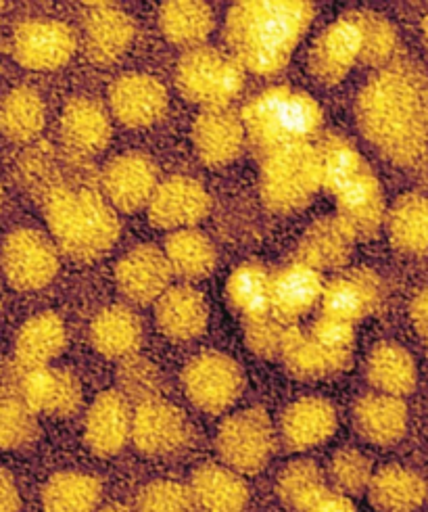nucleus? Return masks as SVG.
I'll return each instance as SVG.
<instances>
[{
    "label": "nucleus",
    "mask_w": 428,
    "mask_h": 512,
    "mask_svg": "<svg viewBox=\"0 0 428 512\" xmlns=\"http://www.w3.org/2000/svg\"><path fill=\"white\" fill-rule=\"evenodd\" d=\"M366 141L397 166H410L428 145V107L418 82L399 72L372 78L355 101Z\"/></svg>",
    "instance_id": "nucleus-1"
},
{
    "label": "nucleus",
    "mask_w": 428,
    "mask_h": 512,
    "mask_svg": "<svg viewBox=\"0 0 428 512\" xmlns=\"http://www.w3.org/2000/svg\"><path fill=\"white\" fill-rule=\"evenodd\" d=\"M316 7L307 0H243L226 17V44L245 72L276 76L312 26Z\"/></svg>",
    "instance_id": "nucleus-2"
},
{
    "label": "nucleus",
    "mask_w": 428,
    "mask_h": 512,
    "mask_svg": "<svg viewBox=\"0 0 428 512\" xmlns=\"http://www.w3.org/2000/svg\"><path fill=\"white\" fill-rule=\"evenodd\" d=\"M44 214L55 245L78 262L101 258L122 232L115 207L92 189L59 186L46 199Z\"/></svg>",
    "instance_id": "nucleus-3"
},
{
    "label": "nucleus",
    "mask_w": 428,
    "mask_h": 512,
    "mask_svg": "<svg viewBox=\"0 0 428 512\" xmlns=\"http://www.w3.org/2000/svg\"><path fill=\"white\" fill-rule=\"evenodd\" d=\"M241 120L251 141L268 155L287 147L312 145L309 141L320 132L324 113L309 92L272 86L243 107Z\"/></svg>",
    "instance_id": "nucleus-4"
},
{
    "label": "nucleus",
    "mask_w": 428,
    "mask_h": 512,
    "mask_svg": "<svg viewBox=\"0 0 428 512\" xmlns=\"http://www.w3.org/2000/svg\"><path fill=\"white\" fill-rule=\"evenodd\" d=\"M261 199L276 214L303 209L322 189L318 147L297 145L268 153L259 172Z\"/></svg>",
    "instance_id": "nucleus-5"
},
{
    "label": "nucleus",
    "mask_w": 428,
    "mask_h": 512,
    "mask_svg": "<svg viewBox=\"0 0 428 512\" xmlns=\"http://www.w3.org/2000/svg\"><path fill=\"white\" fill-rule=\"evenodd\" d=\"M0 398L26 404L34 414L67 418L82 404V385L63 368H23L15 360L0 368Z\"/></svg>",
    "instance_id": "nucleus-6"
},
{
    "label": "nucleus",
    "mask_w": 428,
    "mask_h": 512,
    "mask_svg": "<svg viewBox=\"0 0 428 512\" xmlns=\"http://www.w3.org/2000/svg\"><path fill=\"white\" fill-rule=\"evenodd\" d=\"M176 86L190 103L226 109L245 86V69L232 55L199 46L182 55L176 67Z\"/></svg>",
    "instance_id": "nucleus-7"
},
{
    "label": "nucleus",
    "mask_w": 428,
    "mask_h": 512,
    "mask_svg": "<svg viewBox=\"0 0 428 512\" xmlns=\"http://www.w3.org/2000/svg\"><path fill=\"white\" fill-rule=\"evenodd\" d=\"M276 433L266 410L247 408L228 416L216 435V450L226 467L239 475H255L270 462Z\"/></svg>",
    "instance_id": "nucleus-8"
},
{
    "label": "nucleus",
    "mask_w": 428,
    "mask_h": 512,
    "mask_svg": "<svg viewBox=\"0 0 428 512\" xmlns=\"http://www.w3.org/2000/svg\"><path fill=\"white\" fill-rule=\"evenodd\" d=\"M182 387L195 408L207 414H222L241 398L245 375L239 362L228 354L203 352L184 366Z\"/></svg>",
    "instance_id": "nucleus-9"
},
{
    "label": "nucleus",
    "mask_w": 428,
    "mask_h": 512,
    "mask_svg": "<svg viewBox=\"0 0 428 512\" xmlns=\"http://www.w3.org/2000/svg\"><path fill=\"white\" fill-rule=\"evenodd\" d=\"M59 247L36 228L9 232L0 249V266L9 285L17 291H40L59 272Z\"/></svg>",
    "instance_id": "nucleus-10"
},
{
    "label": "nucleus",
    "mask_w": 428,
    "mask_h": 512,
    "mask_svg": "<svg viewBox=\"0 0 428 512\" xmlns=\"http://www.w3.org/2000/svg\"><path fill=\"white\" fill-rule=\"evenodd\" d=\"M78 49L74 30L57 19H28L13 32V57L32 72L65 67Z\"/></svg>",
    "instance_id": "nucleus-11"
},
{
    "label": "nucleus",
    "mask_w": 428,
    "mask_h": 512,
    "mask_svg": "<svg viewBox=\"0 0 428 512\" xmlns=\"http://www.w3.org/2000/svg\"><path fill=\"white\" fill-rule=\"evenodd\" d=\"M190 423L186 414L161 398L142 402L134 410L132 441L147 456H174L190 441Z\"/></svg>",
    "instance_id": "nucleus-12"
},
{
    "label": "nucleus",
    "mask_w": 428,
    "mask_h": 512,
    "mask_svg": "<svg viewBox=\"0 0 428 512\" xmlns=\"http://www.w3.org/2000/svg\"><path fill=\"white\" fill-rule=\"evenodd\" d=\"M362 28L351 13L332 21L320 32L309 51L307 65L316 80L326 86L339 84L349 76L353 65L362 61Z\"/></svg>",
    "instance_id": "nucleus-13"
},
{
    "label": "nucleus",
    "mask_w": 428,
    "mask_h": 512,
    "mask_svg": "<svg viewBox=\"0 0 428 512\" xmlns=\"http://www.w3.org/2000/svg\"><path fill=\"white\" fill-rule=\"evenodd\" d=\"M174 270L168 255L155 245H138L122 255L115 266V285L132 304H157L170 289Z\"/></svg>",
    "instance_id": "nucleus-14"
},
{
    "label": "nucleus",
    "mask_w": 428,
    "mask_h": 512,
    "mask_svg": "<svg viewBox=\"0 0 428 512\" xmlns=\"http://www.w3.org/2000/svg\"><path fill=\"white\" fill-rule=\"evenodd\" d=\"M101 180L105 199L126 214L149 207L159 186L153 159L138 151L113 157L105 166Z\"/></svg>",
    "instance_id": "nucleus-15"
},
{
    "label": "nucleus",
    "mask_w": 428,
    "mask_h": 512,
    "mask_svg": "<svg viewBox=\"0 0 428 512\" xmlns=\"http://www.w3.org/2000/svg\"><path fill=\"white\" fill-rule=\"evenodd\" d=\"M109 105L126 128H151L165 118L170 95L165 86L149 74H124L109 88Z\"/></svg>",
    "instance_id": "nucleus-16"
},
{
    "label": "nucleus",
    "mask_w": 428,
    "mask_h": 512,
    "mask_svg": "<svg viewBox=\"0 0 428 512\" xmlns=\"http://www.w3.org/2000/svg\"><path fill=\"white\" fill-rule=\"evenodd\" d=\"M147 209L151 224L178 232L205 220L211 209V197L199 180L190 176H170L159 182Z\"/></svg>",
    "instance_id": "nucleus-17"
},
{
    "label": "nucleus",
    "mask_w": 428,
    "mask_h": 512,
    "mask_svg": "<svg viewBox=\"0 0 428 512\" xmlns=\"http://www.w3.org/2000/svg\"><path fill=\"white\" fill-rule=\"evenodd\" d=\"M132 406L120 389L99 393L86 412L84 439L97 456L120 454L132 437Z\"/></svg>",
    "instance_id": "nucleus-18"
},
{
    "label": "nucleus",
    "mask_w": 428,
    "mask_h": 512,
    "mask_svg": "<svg viewBox=\"0 0 428 512\" xmlns=\"http://www.w3.org/2000/svg\"><path fill=\"white\" fill-rule=\"evenodd\" d=\"M383 301V281L368 270L358 268L326 281L322 293V314L345 322H360L372 316Z\"/></svg>",
    "instance_id": "nucleus-19"
},
{
    "label": "nucleus",
    "mask_w": 428,
    "mask_h": 512,
    "mask_svg": "<svg viewBox=\"0 0 428 512\" xmlns=\"http://www.w3.org/2000/svg\"><path fill=\"white\" fill-rule=\"evenodd\" d=\"M339 425L337 408L324 398H301L280 416V435L291 452L314 450L335 435Z\"/></svg>",
    "instance_id": "nucleus-20"
},
{
    "label": "nucleus",
    "mask_w": 428,
    "mask_h": 512,
    "mask_svg": "<svg viewBox=\"0 0 428 512\" xmlns=\"http://www.w3.org/2000/svg\"><path fill=\"white\" fill-rule=\"evenodd\" d=\"M245 126L239 115L228 109H209L193 122V145L207 168H224L241 155Z\"/></svg>",
    "instance_id": "nucleus-21"
},
{
    "label": "nucleus",
    "mask_w": 428,
    "mask_h": 512,
    "mask_svg": "<svg viewBox=\"0 0 428 512\" xmlns=\"http://www.w3.org/2000/svg\"><path fill=\"white\" fill-rule=\"evenodd\" d=\"M326 281L322 272L293 262L272 274V316L293 327L322 301Z\"/></svg>",
    "instance_id": "nucleus-22"
},
{
    "label": "nucleus",
    "mask_w": 428,
    "mask_h": 512,
    "mask_svg": "<svg viewBox=\"0 0 428 512\" xmlns=\"http://www.w3.org/2000/svg\"><path fill=\"white\" fill-rule=\"evenodd\" d=\"M337 218L355 239H370L385 222V193L372 170L351 180L335 195Z\"/></svg>",
    "instance_id": "nucleus-23"
},
{
    "label": "nucleus",
    "mask_w": 428,
    "mask_h": 512,
    "mask_svg": "<svg viewBox=\"0 0 428 512\" xmlns=\"http://www.w3.org/2000/svg\"><path fill=\"white\" fill-rule=\"evenodd\" d=\"M155 320L159 331L172 341L199 339L209 322L205 295L190 285L170 287L155 304Z\"/></svg>",
    "instance_id": "nucleus-24"
},
{
    "label": "nucleus",
    "mask_w": 428,
    "mask_h": 512,
    "mask_svg": "<svg viewBox=\"0 0 428 512\" xmlns=\"http://www.w3.org/2000/svg\"><path fill=\"white\" fill-rule=\"evenodd\" d=\"M61 136L71 151L97 155L109 147L113 126L101 103L90 97H74L63 107Z\"/></svg>",
    "instance_id": "nucleus-25"
},
{
    "label": "nucleus",
    "mask_w": 428,
    "mask_h": 512,
    "mask_svg": "<svg viewBox=\"0 0 428 512\" xmlns=\"http://www.w3.org/2000/svg\"><path fill=\"white\" fill-rule=\"evenodd\" d=\"M355 241L358 239L337 216L322 218L305 230L295 251V262L318 272L339 270L349 262Z\"/></svg>",
    "instance_id": "nucleus-26"
},
{
    "label": "nucleus",
    "mask_w": 428,
    "mask_h": 512,
    "mask_svg": "<svg viewBox=\"0 0 428 512\" xmlns=\"http://www.w3.org/2000/svg\"><path fill=\"white\" fill-rule=\"evenodd\" d=\"M353 423L370 444L393 446L406 435L408 406L393 395L366 393L353 406Z\"/></svg>",
    "instance_id": "nucleus-27"
},
{
    "label": "nucleus",
    "mask_w": 428,
    "mask_h": 512,
    "mask_svg": "<svg viewBox=\"0 0 428 512\" xmlns=\"http://www.w3.org/2000/svg\"><path fill=\"white\" fill-rule=\"evenodd\" d=\"M134 36L132 17L113 5H97L86 17V53L97 65L120 59L130 49Z\"/></svg>",
    "instance_id": "nucleus-28"
},
{
    "label": "nucleus",
    "mask_w": 428,
    "mask_h": 512,
    "mask_svg": "<svg viewBox=\"0 0 428 512\" xmlns=\"http://www.w3.org/2000/svg\"><path fill=\"white\" fill-rule=\"evenodd\" d=\"M280 360L293 377L303 381H318L335 377L339 372L347 370L353 362V356L330 352V349L309 337L307 331H301L299 327H289Z\"/></svg>",
    "instance_id": "nucleus-29"
},
{
    "label": "nucleus",
    "mask_w": 428,
    "mask_h": 512,
    "mask_svg": "<svg viewBox=\"0 0 428 512\" xmlns=\"http://www.w3.org/2000/svg\"><path fill=\"white\" fill-rule=\"evenodd\" d=\"M67 345L63 320L55 312H40L23 322L15 337V362L23 368H44L57 360Z\"/></svg>",
    "instance_id": "nucleus-30"
},
{
    "label": "nucleus",
    "mask_w": 428,
    "mask_h": 512,
    "mask_svg": "<svg viewBox=\"0 0 428 512\" xmlns=\"http://www.w3.org/2000/svg\"><path fill=\"white\" fill-rule=\"evenodd\" d=\"M203 512H243L249 504V485L226 464H203L190 481Z\"/></svg>",
    "instance_id": "nucleus-31"
},
{
    "label": "nucleus",
    "mask_w": 428,
    "mask_h": 512,
    "mask_svg": "<svg viewBox=\"0 0 428 512\" xmlns=\"http://www.w3.org/2000/svg\"><path fill=\"white\" fill-rule=\"evenodd\" d=\"M90 343L111 360H128L142 343V322L128 306H109L90 322Z\"/></svg>",
    "instance_id": "nucleus-32"
},
{
    "label": "nucleus",
    "mask_w": 428,
    "mask_h": 512,
    "mask_svg": "<svg viewBox=\"0 0 428 512\" xmlns=\"http://www.w3.org/2000/svg\"><path fill=\"white\" fill-rule=\"evenodd\" d=\"M366 377L378 393L403 398V395L414 391L418 383V368L406 347L393 341H383L372 347L366 362Z\"/></svg>",
    "instance_id": "nucleus-33"
},
{
    "label": "nucleus",
    "mask_w": 428,
    "mask_h": 512,
    "mask_svg": "<svg viewBox=\"0 0 428 512\" xmlns=\"http://www.w3.org/2000/svg\"><path fill=\"white\" fill-rule=\"evenodd\" d=\"M368 496L380 512H414L428 496V483L412 469L389 464L374 473Z\"/></svg>",
    "instance_id": "nucleus-34"
},
{
    "label": "nucleus",
    "mask_w": 428,
    "mask_h": 512,
    "mask_svg": "<svg viewBox=\"0 0 428 512\" xmlns=\"http://www.w3.org/2000/svg\"><path fill=\"white\" fill-rule=\"evenodd\" d=\"M213 26V11L203 0H172L159 11L161 34L180 49H199L211 36Z\"/></svg>",
    "instance_id": "nucleus-35"
},
{
    "label": "nucleus",
    "mask_w": 428,
    "mask_h": 512,
    "mask_svg": "<svg viewBox=\"0 0 428 512\" xmlns=\"http://www.w3.org/2000/svg\"><path fill=\"white\" fill-rule=\"evenodd\" d=\"M226 297L243 320L272 314V274L255 262L236 266L226 281Z\"/></svg>",
    "instance_id": "nucleus-36"
},
{
    "label": "nucleus",
    "mask_w": 428,
    "mask_h": 512,
    "mask_svg": "<svg viewBox=\"0 0 428 512\" xmlns=\"http://www.w3.org/2000/svg\"><path fill=\"white\" fill-rule=\"evenodd\" d=\"M393 247L408 255L428 253V197L408 193L399 197L387 216Z\"/></svg>",
    "instance_id": "nucleus-37"
},
{
    "label": "nucleus",
    "mask_w": 428,
    "mask_h": 512,
    "mask_svg": "<svg viewBox=\"0 0 428 512\" xmlns=\"http://www.w3.org/2000/svg\"><path fill=\"white\" fill-rule=\"evenodd\" d=\"M103 485L97 477L63 471L53 475L42 487L44 512H94L99 508Z\"/></svg>",
    "instance_id": "nucleus-38"
},
{
    "label": "nucleus",
    "mask_w": 428,
    "mask_h": 512,
    "mask_svg": "<svg viewBox=\"0 0 428 512\" xmlns=\"http://www.w3.org/2000/svg\"><path fill=\"white\" fill-rule=\"evenodd\" d=\"M165 255H168V262L174 270V274L186 278V281H201L207 278L218 264V251L205 237L203 232L195 228H186L172 232V235L165 239L163 247Z\"/></svg>",
    "instance_id": "nucleus-39"
},
{
    "label": "nucleus",
    "mask_w": 428,
    "mask_h": 512,
    "mask_svg": "<svg viewBox=\"0 0 428 512\" xmlns=\"http://www.w3.org/2000/svg\"><path fill=\"white\" fill-rule=\"evenodd\" d=\"M46 124L40 92L30 86L13 88L0 103V132L13 143H30Z\"/></svg>",
    "instance_id": "nucleus-40"
},
{
    "label": "nucleus",
    "mask_w": 428,
    "mask_h": 512,
    "mask_svg": "<svg viewBox=\"0 0 428 512\" xmlns=\"http://www.w3.org/2000/svg\"><path fill=\"white\" fill-rule=\"evenodd\" d=\"M276 494L287 508L307 512L328 494L326 477L316 462L295 460L280 471Z\"/></svg>",
    "instance_id": "nucleus-41"
},
{
    "label": "nucleus",
    "mask_w": 428,
    "mask_h": 512,
    "mask_svg": "<svg viewBox=\"0 0 428 512\" xmlns=\"http://www.w3.org/2000/svg\"><path fill=\"white\" fill-rule=\"evenodd\" d=\"M318 155L322 166V186L330 195H337L343 186L370 170L362 153L341 134H328L318 147Z\"/></svg>",
    "instance_id": "nucleus-42"
},
{
    "label": "nucleus",
    "mask_w": 428,
    "mask_h": 512,
    "mask_svg": "<svg viewBox=\"0 0 428 512\" xmlns=\"http://www.w3.org/2000/svg\"><path fill=\"white\" fill-rule=\"evenodd\" d=\"M351 15L358 19L362 28V61L374 67L387 63L397 49V32L393 23L374 11H355Z\"/></svg>",
    "instance_id": "nucleus-43"
},
{
    "label": "nucleus",
    "mask_w": 428,
    "mask_h": 512,
    "mask_svg": "<svg viewBox=\"0 0 428 512\" xmlns=\"http://www.w3.org/2000/svg\"><path fill=\"white\" fill-rule=\"evenodd\" d=\"M328 473L339 494L345 496L364 494L374 477L370 458L355 448H343L332 456Z\"/></svg>",
    "instance_id": "nucleus-44"
},
{
    "label": "nucleus",
    "mask_w": 428,
    "mask_h": 512,
    "mask_svg": "<svg viewBox=\"0 0 428 512\" xmlns=\"http://www.w3.org/2000/svg\"><path fill=\"white\" fill-rule=\"evenodd\" d=\"M138 512H199L190 485L159 479L142 487L136 500Z\"/></svg>",
    "instance_id": "nucleus-45"
},
{
    "label": "nucleus",
    "mask_w": 428,
    "mask_h": 512,
    "mask_svg": "<svg viewBox=\"0 0 428 512\" xmlns=\"http://www.w3.org/2000/svg\"><path fill=\"white\" fill-rule=\"evenodd\" d=\"M38 435L36 414L19 400L0 398V448H26Z\"/></svg>",
    "instance_id": "nucleus-46"
},
{
    "label": "nucleus",
    "mask_w": 428,
    "mask_h": 512,
    "mask_svg": "<svg viewBox=\"0 0 428 512\" xmlns=\"http://www.w3.org/2000/svg\"><path fill=\"white\" fill-rule=\"evenodd\" d=\"M120 379V391L128 400H136L138 404L157 400L161 391V375L159 370L145 358H128L117 372Z\"/></svg>",
    "instance_id": "nucleus-47"
},
{
    "label": "nucleus",
    "mask_w": 428,
    "mask_h": 512,
    "mask_svg": "<svg viewBox=\"0 0 428 512\" xmlns=\"http://www.w3.org/2000/svg\"><path fill=\"white\" fill-rule=\"evenodd\" d=\"M289 324L280 322L272 314L245 320V343L259 358H280L284 339H287Z\"/></svg>",
    "instance_id": "nucleus-48"
},
{
    "label": "nucleus",
    "mask_w": 428,
    "mask_h": 512,
    "mask_svg": "<svg viewBox=\"0 0 428 512\" xmlns=\"http://www.w3.org/2000/svg\"><path fill=\"white\" fill-rule=\"evenodd\" d=\"M309 337L324 345L330 352L353 356L355 349V324L322 314L312 327L307 329Z\"/></svg>",
    "instance_id": "nucleus-49"
},
{
    "label": "nucleus",
    "mask_w": 428,
    "mask_h": 512,
    "mask_svg": "<svg viewBox=\"0 0 428 512\" xmlns=\"http://www.w3.org/2000/svg\"><path fill=\"white\" fill-rule=\"evenodd\" d=\"M21 498L15 485V479L9 471L0 469V512H19Z\"/></svg>",
    "instance_id": "nucleus-50"
},
{
    "label": "nucleus",
    "mask_w": 428,
    "mask_h": 512,
    "mask_svg": "<svg viewBox=\"0 0 428 512\" xmlns=\"http://www.w3.org/2000/svg\"><path fill=\"white\" fill-rule=\"evenodd\" d=\"M410 316L416 331L428 341V287L422 289L414 301H412V308H410Z\"/></svg>",
    "instance_id": "nucleus-51"
},
{
    "label": "nucleus",
    "mask_w": 428,
    "mask_h": 512,
    "mask_svg": "<svg viewBox=\"0 0 428 512\" xmlns=\"http://www.w3.org/2000/svg\"><path fill=\"white\" fill-rule=\"evenodd\" d=\"M307 512H358L349 500V496L339 492H328L316 506L309 508Z\"/></svg>",
    "instance_id": "nucleus-52"
},
{
    "label": "nucleus",
    "mask_w": 428,
    "mask_h": 512,
    "mask_svg": "<svg viewBox=\"0 0 428 512\" xmlns=\"http://www.w3.org/2000/svg\"><path fill=\"white\" fill-rule=\"evenodd\" d=\"M99 512H132V510L128 506H124V504H109V506L101 508Z\"/></svg>",
    "instance_id": "nucleus-53"
},
{
    "label": "nucleus",
    "mask_w": 428,
    "mask_h": 512,
    "mask_svg": "<svg viewBox=\"0 0 428 512\" xmlns=\"http://www.w3.org/2000/svg\"><path fill=\"white\" fill-rule=\"evenodd\" d=\"M422 36H424V42H426V46H428V13H426V17H424V21H422Z\"/></svg>",
    "instance_id": "nucleus-54"
},
{
    "label": "nucleus",
    "mask_w": 428,
    "mask_h": 512,
    "mask_svg": "<svg viewBox=\"0 0 428 512\" xmlns=\"http://www.w3.org/2000/svg\"><path fill=\"white\" fill-rule=\"evenodd\" d=\"M0 209H3V189H0Z\"/></svg>",
    "instance_id": "nucleus-55"
}]
</instances>
